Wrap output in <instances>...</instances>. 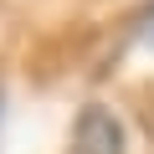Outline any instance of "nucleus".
<instances>
[{
	"instance_id": "nucleus-1",
	"label": "nucleus",
	"mask_w": 154,
	"mask_h": 154,
	"mask_svg": "<svg viewBox=\"0 0 154 154\" xmlns=\"http://www.w3.org/2000/svg\"><path fill=\"white\" fill-rule=\"evenodd\" d=\"M67 154H123V123L113 118V108L88 103L72 123V149Z\"/></svg>"
},
{
	"instance_id": "nucleus-2",
	"label": "nucleus",
	"mask_w": 154,
	"mask_h": 154,
	"mask_svg": "<svg viewBox=\"0 0 154 154\" xmlns=\"http://www.w3.org/2000/svg\"><path fill=\"white\" fill-rule=\"evenodd\" d=\"M139 128L154 139V82L144 88V98H139Z\"/></svg>"
},
{
	"instance_id": "nucleus-3",
	"label": "nucleus",
	"mask_w": 154,
	"mask_h": 154,
	"mask_svg": "<svg viewBox=\"0 0 154 154\" xmlns=\"http://www.w3.org/2000/svg\"><path fill=\"white\" fill-rule=\"evenodd\" d=\"M139 41H144V46H154V5L139 16Z\"/></svg>"
}]
</instances>
